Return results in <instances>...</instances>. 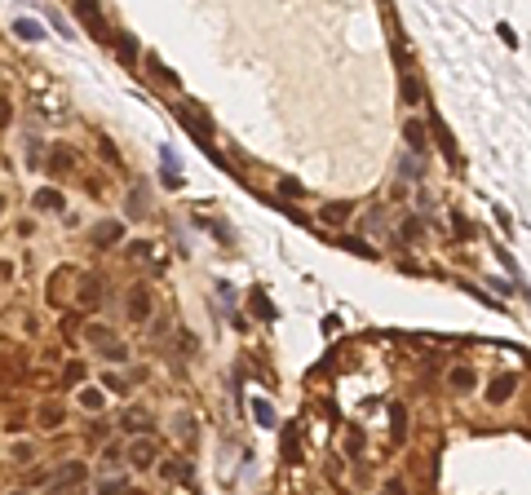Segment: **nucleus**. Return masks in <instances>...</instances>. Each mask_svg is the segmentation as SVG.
I'll list each match as a JSON object with an SVG mask.
<instances>
[{"label":"nucleus","mask_w":531,"mask_h":495,"mask_svg":"<svg viewBox=\"0 0 531 495\" xmlns=\"http://www.w3.org/2000/svg\"><path fill=\"white\" fill-rule=\"evenodd\" d=\"M120 58H124V62H133V58H138V44H133L129 35H124V40H120Z\"/></svg>","instance_id":"obj_25"},{"label":"nucleus","mask_w":531,"mask_h":495,"mask_svg":"<svg viewBox=\"0 0 531 495\" xmlns=\"http://www.w3.org/2000/svg\"><path fill=\"white\" fill-rule=\"evenodd\" d=\"M0 128H9V98H0Z\"/></svg>","instance_id":"obj_28"},{"label":"nucleus","mask_w":531,"mask_h":495,"mask_svg":"<svg viewBox=\"0 0 531 495\" xmlns=\"http://www.w3.org/2000/svg\"><path fill=\"white\" fill-rule=\"evenodd\" d=\"M76 18H80V22H84V27H89L93 35H98V40H106V22H102V9H98V5L80 0V5H76Z\"/></svg>","instance_id":"obj_5"},{"label":"nucleus","mask_w":531,"mask_h":495,"mask_svg":"<svg viewBox=\"0 0 531 495\" xmlns=\"http://www.w3.org/2000/svg\"><path fill=\"white\" fill-rule=\"evenodd\" d=\"M336 244H341L345 252H354V257H377V252H372V244H363V239H354V235H341Z\"/></svg>","instance_id":"obj_14"},{"label":"nucleus","mask_w":531,"mask_h":495,"mask_svg":"<svg viewBox=\"0 0 531 495\" xmlns=\"http://www.w3.org/2000/svg\"><path fill=\"white\" fill-rule=\"evenodd\" d=\"M248 412H252V420H257L261 429H275V425H279V420H275V407L266 403V398H252V403H248Z\"/></svg>","instance_id":"obj_9"},{"label":"nucleus","mask_w":531,"mask_h":495,"mask_svg":"<svg viewBox=\"0 0 531 495\" xmlns=\"http://www.w3.org/2000/svg\"><path fill=\"white\" fill-rule=\"evenodd\" d=\"M84 478H89V469H84L80 460H71V464H63V469H58V473L49 478V495H67V491H76Z\"/></svg>","instance_id":"obj_1"},{"label":"nucleus","mask_w":531,"mask_h":495,"mask_svg":"<svg viewBox=\"0 0 531 495\" xmlns=\"http://www.w3.org/2000/svg\"><path fill=\"white\" fill-rule=\"evenodd\" d=\"M448 380H452V389H461V394H465V389H474V385H478V376H474L469 367H452V376H448Z\"/></svg>","instance_id":"obj_12"},{"label":"nucleus","mask_w":531,"mask_h":495,"mask_svg":"<svg viewBox=\"0 0 531 495\" xmlns=\"http://www.w3.org/2000/svg\"><path fill=\"white\" fill-rule=\"evenodd\" d=\"M350 208H354V203H328V208H323V221H332V226H336V221H345V212H350Z\"/></svg>","instance_id":"obj_20"},{"label":"nucleus","mask_w":531,"mask_h":495,"mask_svg":"<svg viewBox=\"0 0 531 495\" xmlns=\"http://www.w3.org/2000/svg\"><path fill=\"white\" fill-rule=\"evenodd\" d=\"M514 389H518V376H514V371H500V376L491 380L487 398H491V403H509V398H514Z\"/></svg>","instance_id":"obj_6"},{"label":"nucleus","mask_w":531,"mask_h":495,"mask_svg":"<svg viewBox=\"0 0 531 495\" xmlns=\"http://www.w3.org/2000/svg\"><path fill=\"white\" fill-rule=\"evenodd\" d=\"M35 208H40V212H58V208H63V195H58V190H35Z\"/></svg>","instance_id":"obj_17"},{"label":"nucleus","mask_w":531,"mask_h":495,"mask_svg":"<svg viewBox=\"0 0 531 495\" xmlns=\"http://www.w3.org/2000/svg\"><path fill=\"white\" fill-rule=\"evenodd\" d=\"M124 429L147 433V429H151V416H147V412H124Z\"/></svg>","instance_id":"obj_18"},{"label":"nucleus","mask_w":531,"mask_h":495,"mask_svg":"<svg viewBox=\"0 0 531 495\" xmlns=\"http://www.w3.org/2000/svg\"><path fill=\"white\" fill-rule=\"evenodd\" d=\"M71 168H76V155L67 146H54L49 151V173H71Z\"/></svg>","instance_id":"obj_11"},{"label":"nucleus","mask_w":531,"mask_h":495,"mask_svg":"<svg viewBox=\"0 0 531 495\" xmlns=\"http://www.w3.org/2000/svg\"><path fill=\"white\" fill-rule=\"evenodd\" d=\"M403 98H407V102H416V98H420V89H416V80H412V76H403Z\"/></svg>","instance_id":"obj_26"},{"label":"nucleus","mask_w":531,"mask_h":495,"mask_svg":"<svg viewBox=\"0 0 531 495\" xmlns=\"http://www.w3.org/2000/svg\"><path fill=\"white\" fill-rule=\"evenodd\" d=\"M420 235V221H416V217H407V221H403V239H416Z\"/></svg>","instance_id":"obj_27"},{"label":"nucleus","mask_w":531,"mask_h":495,"mask_svg":"<svg viewBox=\"0 0 531 495\" xmlns=\"http://www.w3.org/2000/svg\"><path fill=\"white\" fill-rule=\"evenodd\" d=\"M14 35H22V40H40V22H31V18H14Z\"/></svg>","instance_id":"obj_16"},{"label":"nucleus","mask_w":531,"mask_h":495,"mask_svg":"<svg viewBox=\"0 0 531 495\" xmlns=\"http://www.w3.org/2000/svg\"><path fill=\"white\" fill-rule=\"evenodd\" d=\"M147 67H151V76H155V80H164V84H177V76H173V71H168V67L160 62V58H147Z\"/></svg>","instance_id":"obj_19"},{"label":"nucleus","mask_w":531,"mask_h":495,"mask_svg":"<svg viewBox=\"0 0 531 495\" xmlns=\"http://www.w3.org/2000/svg\"><path fill=\"white\" fill-rule=\"evenodd\" d=\"M102 403H106L102 389H93V385H84V389H80V407H84V412H98Z\"/></svg>","instance_id":"obj_13"},{"label":"nucleus","mask_w":531,"mask_h":495,"mask_svg":"<svg viewBox=\"0 0 531 495\" xmlns=\"http://www.w3.org/2000/svg\"><path fill=\"white\" fill-rule=\"evenodd\" d=\"M129 460H133V469H151V460H155V442L151 438H138L129 446Z\"/></svg>","instance_id":"obj_8"},{"label":"nucleus","mask_w":531,"mask_h":495,"mask_svg":"<svg viewBox=\"0 0 531 495\" xmlns=\"http://www.w3.org/2000/svg\"><path fill=\"white\" fill-rule=\"evenodd\" d=\"M98 279H89V283H84V292H80V301H84V305H98V301H102V292H98Z\"/></svg>","instance_id":"obj_21"},{"label":"nucleus","mask_w":531,"mask_h":495,"mask_svg":"<svg viewBox=\"0 0 531 495\" xmlns=\"http://www.w3.org/2000/svg\"><path fill=\"white\" fill-rule=\"evenodd\" d=\"M345 451H350V455H359V451H363V433H359V429H350V433H345Z\"/></svg>","instance_id":"obj_22"},{"label":"nucleus","mask_w":531,"mask_h":495,"mask_svg":"<svg viewBox=\"0 0 531 495\" xmlns=\"http://www.w3.org/2000/svg\"><path fill=\"white\" fill-rule=\"evenodd\" d=\"M403 137H407V146H412V155H425V151H430L425 124H420V119H407V124H403Z\"/></svg>","instance_id":"obj_7"},{"label":"nucleus","mask_w":531,"mask_h":495,"mask_svg":"<svg viewBox=\"0 0 531 495\" xmlns=\"http://www.w3.org/2000/svg\"><path fill=\"white\" fill-rule=\"evenodd\" d=\"M279 195H284V199H301V182H293V177H284V182H279Z\"/></svg>","instance_id":"obj_23"},{"label":"nucleus","mask_w":531,"mask_h":495,"mask_svg":"<svg viewBox=\"0 0 531 495\" xmlns=\"http://www.w3.org/2000/svg\"><path fill=\"white\" fill-rule=\"evenodd\" d=\"M147 208H151V190H147V182H138L129 190V203H124V221H142L147 217Z\"/></svg>","instance_id":"obj_3"},{"label":"nucleus","mask_w":531,"mask_h":495,"mask_svg":"<svg viewBox=\"0 0 531 495\" xmlns=\"http://www.w3.org/2000/svg\"><path fill=\"white\" fill-rule=\"evenodd\" d=\"M381 495H403V482H398V478H394V482H385V491H381Z\"/></svg>","instance_id":"obj_29"},{"label":"nucleus","mask_w":531,"mask_h":495,"mask_svg":"<svg viewBox=\"0 0 531 495\" xmlns=\"http://www.w3.org/2000/svg\"><path fill=\"white\" fill-rule=\"evenodd\" d=\"M14 495H22V491H14Z\"/></svg>","instance_id":"obj_31"},{"label":"nucleus","mask_w":531,"mask_h":495,"mask_svg":"<svg viewBox=\"0 0 531 495\" xmlns=\"http://www.w3.org/2000/svg\"><path fill=\"white\" fill-rule=\"evenodd\" d=\"M284 455H288V460H297V433L293 429H284Z\"/></svg>","instance_id":"obj_24"},{"label":"nucleus","mask_w":531,"mask_h":495,"mask_svg":"<svg viewBox=\"0 0 531 495\" xmlns=\"http://www.w3.org/2000/svg\"><path fill=\"white\" fill-rule=\"evenodd\" d=\"M252 314H257V319H279V310L270 305V296H266V292H252Z\"/></svg>","instance_id":"obj_15"},{"label":"nucleus","mask_w":531,"mask_h":495,"mask_svg":"<svg viewBox=\"0 0 531 495\" xmlns=\"http://www.w3.org/2000/svg\"><path fill=\"white\" fill-rule=\"evenodd\" d=\"M120 235H124V221H106V226H98V230H93V244H98V248H111Z\"/></svg>","instance_id":"obj_10"},{"label":"nucleus","mask_w":531,"mask_h":495,"mask_svg":"<svg viewBox=\"0 0 531 495\" xmlns=\"http://www.w3.org/2000/svg\"><path fill=\"white\" fill-rule=\"evenodd\" d=\"M129 319L133 323L151 319V287H129Z\"/></svg>","instance_id":"obj_4"},{"label":"nucleus","mask_w":531,"mask_h":495,"mask_svg":"<svg viewBox=\"0 0 531 495\" xmlns=\"http://www.w3.org/2000/svg\"><path fill=\"white\" fill-rule=\"evenodd\" d=\"M89 345L98 349L102 358H111V363H120V358H129V349H124V341H115L106 328H89Z\"/></svg>","instance_id":"obj_2"},{"label":"nucleus","mask_w":531,"mask_h":495,"mask_svg":"<svg viewBox=\"0 0 531 495\" xmlns=\"http://www.w3.org/2000/svg\"><path fill=\"white\" fill-rule=\"evenodd\" d=\"M5 208H9V199H5V195H0V217H5Z\"/></svg>","instance_id":"obj_30"}]
</instances>
